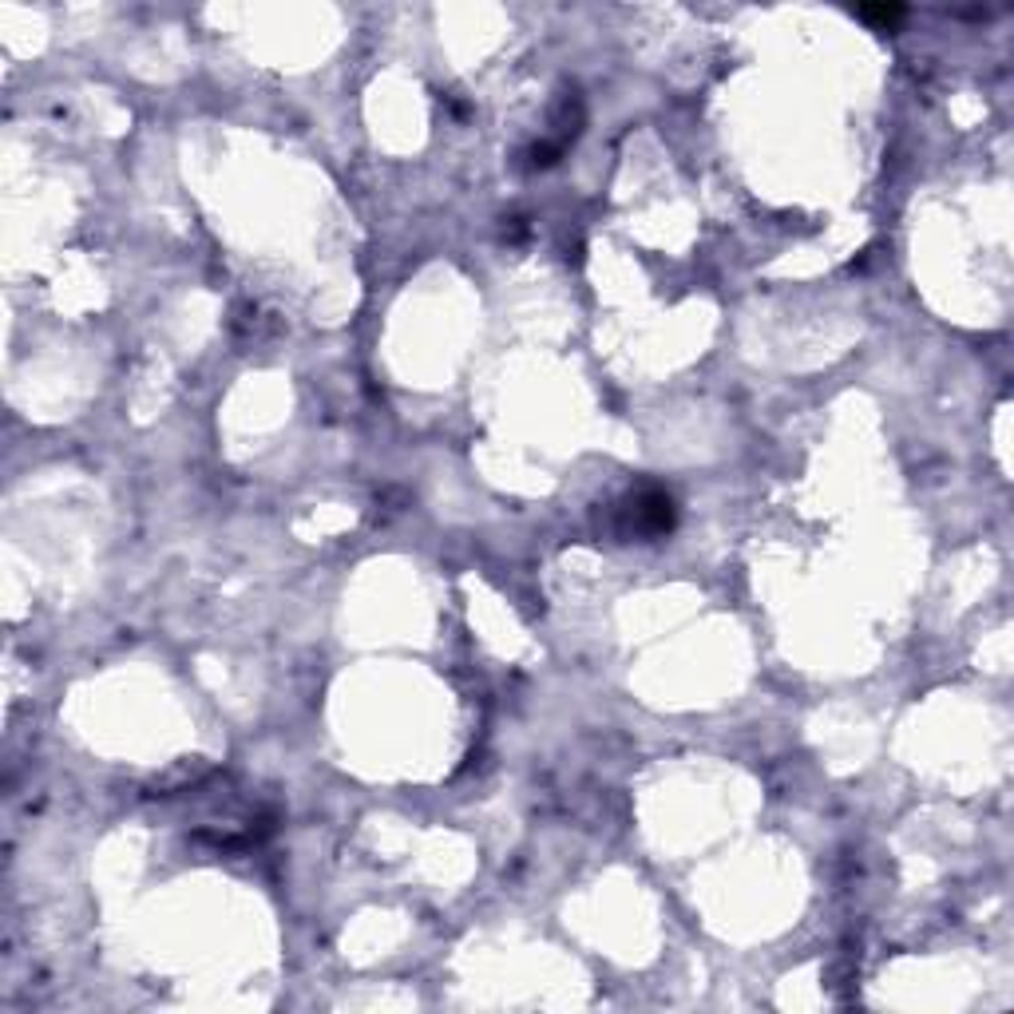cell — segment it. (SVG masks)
<instances>
[{
  "instance_id": "obj_2",
  "label": "cell",
  "mask_w": 1014,
  "mask_h": 1014,
  "mask_svg": "<svg viewBox=\"0 0 1014 1014\" xmlns=\"http://www.w3.org/2000/svg\"><path fill=\"white\" fill-rule=\"evenodd\" d=\"M856 17L868 20V24H879V29H896L904 20V9L899 4H879V9H856Z\"/></svg>"
},
{
  "instance_id": "obj_1",
  "label": "cell",
  "mask_w": 1014,
  "mask_h": 1014,
  "mask_svg": "<svg viewBox=\"0 0 1014 1014\" xmlns=\"http://www.w3.org/2000/svg\"><path fill=\"white\" fill-rule=\"evenodd\" d=\"M615 512H619L615 532L622 540H654V535H666L674 527V500L666 492H658V488H638Z\"/></svg>"
}]
</instances>
